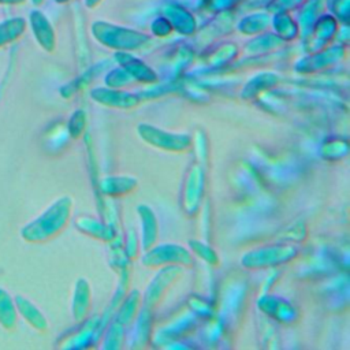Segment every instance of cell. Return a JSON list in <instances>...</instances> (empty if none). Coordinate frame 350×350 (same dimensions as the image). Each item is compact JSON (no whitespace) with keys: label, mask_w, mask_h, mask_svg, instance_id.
<instances>
[{"label":"cell","mask_w":350,"mask_h":350,"mask_svg":"<svg viewBox=\"0 0 350 350\" xmlns=\"http://www.w3.org/2000/svg\"><path fill=\"white\" fill-rule=\"evenodd\" d=\"M18 321V310L15 306V299L11 297V294L0 287V325L11 331L15 328Z\"/></svg>","instance_id":"3"},{"label":"cell","mask_w":350,"mask_h":350,"mask_svg":"<svg viewBox=\"0 0 350 350\" xmlns=\"http://www.w3.org/2000/svg\"><path fill=\"white\" fill-rule=\"evenodd\" d=\"M15 306L18 310V314H21L33 328L44 331L48 327L46 319L42 314V312L27 298L23 295H16L15 298Z\"/></svg>","instance_id":"2"},{"label":"cell","mask_w":350,"mask_h":350,"mask_svg":"<svg viewBox=\"0 0 350 350\" xmlns=\"http://www.w3.org/2000/svg\"><path fill=\"white\" fill-rule=\"evenodd\" d=\"M71 202L63 197L48 206L41 215L25 224L21 230V237L30 243L44 242L57 234L67 223Z\"/></svg>","instance_id":"1"}]
</instances>
